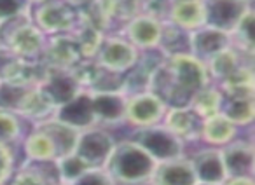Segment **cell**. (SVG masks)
<instances>
[{"label":"cell","mask_w":255,"mask_h":185,"mask_svg":"<svg viewBox=\"0 0 255 185\" xmlns=\"http://www.w3.org/2000/svg\"><path fill=\"white\" fill-rule=\"evenodd\" d=\"M156 161L133 140L116 142L103 170L116 185H147L156 168Z\"/></svg>","instance_id":"1"},{"label":"cell","mask_w":255,"mask_h":185,"mask_svg":"<svg viewBox=\"0 0 255 185\" xmlns=\"http://www.w3.org/2000/svg\"><path fill=\"white\" fill-rule=\"evenodd\" d=\"M131 140L138 143L156 163H164L185 156V142L163 124L135 129Z\"/></svg>","instance_id":"2"},{"label":"cell","mask_w":255,"mask_h":185,"mask_svg":"<svg viewBox=\"0 0 255 185\" xmlns=\"http://www.w3.org/2000/svg\"><path fill=\"white\" fill-rule=\"evenodd\" d=\"M168 105L152 91H142L129 94L126 98V115L124 122L131 124L135 129L149 128L163 122Z\"/></svg>","instance_id":"3"},{"label":"cell","mask_w":255,"mask_h":185,"mask_svg":"<svg viewBox=\"0 0 255 185\" xmlns=\"http://www.w3.org/2000/svg\"><path fill=\"white\" fill-rule=\"evenodd\" d=\"M116 145V138L107 129L93 126L79 133L74 154L79 156L89 168H103Z\"/></svg>","instance_id":"4"},{"label":"cell","mask_w":255,"mask_h":185,"mask_svg":"<svg viewBox=\"0 0 255 185\" xmlns=\"http://www.w3.org/2000/svg\"><path fill=\"white\" fill-rule=\"evenodd\" d=\"M96 58L102 68L124 74L136 67L138 49L124 37H110V39H102L96 51Z\"/></svg>","instance_id":"5"},{"label":"cell","mask_w":255,"mask_h":185,"mask_svg":"<svg viewBox=\"0 0 255 185\" xmlns=\"http://www.w3.org/2000/svg\"><path fill=\"white\" fill-rule=\"evenodd\" d=\"M205 2L206 26L233 33L240 19L252 9L250 2L245 0H203Z\"/></svg>","instance_id":"6"},{"label":"cell","mask_w":255,"mask_h":185,"mask_svg":"<svg viewBox=\"0 0 255 185\" xmlns=\"http://www.w3.org/2000/svg\"><path fill=\"white\" fill-rule=\"evenodd\" d=\"M231 44H233L231 33H226L222 30L212 28V26L206 25L191 32L187 37L189 53L198 58V60H201L203 63H206L210 58L219 54L226 47H229Z\"/></svg>","instance_id":"7"},{"label":"cell","mask_w":255,"mask_h":185,"mask_svg":"<svg viewBox=\"0 0 255 185\" xmlns=\"http://www.w3.org/2000/svg\"><path fill=\"white\" fill-rule=\"evenodd\" d=\"M126 94L123 91H95L91 92V105L95 124L116 126L124 122L126 115Z\"/></svg>","instance_id":"8"},{"label":"cell","mask_w":255,"mask_h":185,"mask_svg":"<svg viewBox=\"0 0 255 185\" xmlns=\"http://www.w3.org/2000/svg\"><path fill=\"white\" fill-rule=\"evenodd\" d=\"M220 156L229 177H254L255 154L254 145L248 140H233L227 145L220 147Z\"/></svg>","instance_id":"9"},{"label":"cell","mask_w":255,"mask_h":185,"mask_svg":"<svg viewBox=\"0 0 255 185\" xmlns=\"http://www.w3.org/2000/svg\"><path fill=\"white\" fill-rule=\"evenodd\" d=\"M189 161L192 164L198 184L222 185L226 182L227 175L222 163V156H220V149L206 147V149H201L192 154Z\"/></svg>","instance_id":"10"},{"label":"cell","mask_w":255,"mask_h":185,"mask_svg":"<svg viewBox=\"0 0 255 185\" xmlns=\"http://www.w3.org/2000/svg\"><path fill=\"white\" fill-rule=\"evenodd\" d=\"M54 119L72 126L77 131H84L93 128L95 124V114H93L91 94L89 92H79L70 101L54 108Z\"/></svg>","instance_id":"11"},{"label":"cell","mask_w":255,"mask_h":185,"mask_svg":"<svg viewBox=\"0 0 255 185\" xmlns=\"http://www.w3.org/2000/svg\"><path fill=\"white\" fill-rule=\"evenodd\" d=\"M39 91L49 101L51 107L56 108L77 96L81 92V88H79V81L74 74L67 70H56L44 79Z\"/></svg>","instance_id":"12"},{"label":"cell","mask_w":255,"mask_h":185,"mask_svg":"<svg viewBox=\"0 0 255 185\" xmlns=\"http://www.w3.org/2000/svg\"><path fill=\"white\" fill-rule=\"evenodd\" d=\"M201 122L203 119L189 105H184V107H168L161 124L184 142H189V140H199Z\"/></svg>","instance_id":"13"},{"label":"cell","mask_w":255,"mask_h":185,"mask_svg":"<svg viewBox=\"0 0 255 185\" xmlns=\"http://www.w3.org/2000/svg\"><path fill=\"white\" fill-rule=\"evenodd\" d=\"M150 185H196L194 170L189 157L182 156L177 159L157 163L150 177Z\"/></svg>","instance_id":"14"},{"label":"cell","mask_w":255,"mask_h":185,"mask_svg":"<svg viewBox=\"0 0 255 185\" xmlns=\"http://www.w3.org/2000/svg\"><path fill=\"white\" fill-rule=\"evenodd\" d=\"M163 23L150 16H136L126 26V37L136 49H156L163 37Z\"/></svg>","instance_id":"15"},{"label":"cell","mask_w":255,"mask_h":185,"mask_svg":"<svg viewBox=\"0 0 255 185\" xmlns=\"http://www.w3.org/2000/svg\"><path fill=\"white\" fill-rule=\"evenodd\" d=\"M35 23L40 32H65L74 26V11L65 4L47 0L35 11Z\"/></svg>","instance_id":"16"},{"label":"cell","mask_w":255,"mask_h":185,"mask_svg":"<svg viewBox=\"0 0 255 185\" xmlns=\"http://www.w3.org/2000/svg\"><path fill=\"white\" fill-rule=\"evenodd\" d=\"M238 129H240L238 126H234L222 112H219V114L203 119L199 140H203L208 147L220 149L238 138Z\"/></svg>","instance_id":"17"},{"label":"cell","mask_w":255,"mask_h":185,"mask_svg":"<svg viewBox=\"0 0 255 185\" xmlns=\"http://www.w3.org/2000/svg\"><path fill=\"white\" fill-rule=\"evenodd\" d=\"M170 23L189 33L205 26V2L203 0H177L170 9Z\"/></svg>","instance_id":"18"},{"label":"cell","mask_w":255,"mask_h":185,"mask_svg":"<svg viewBox=\"0 0 255 185\" xmlns=\"http://www.w3.org/2000/svg\"><path fill=\"white\" fill-rule=\"evenodd\" d=\"M37 128L42 129L51 138L54 149H56L58 159L74 154L75 145H77V140H79V133L81 131H77L75 128H72V126L65 124V122L58 121V119H54V117L40 121L39 124H37Z\"/></svg>","instance_id":"19"},{"label":"cell","mask_w":255,"mask_h":185,"mask_svg":"<svg viewBox=\"0 0 255 185\" xmlns=\"http://www.w3.org/2000/svg\"><path fill=\"white\" fill-rule=\"evenodd\" d=\"M220 112L238 128L250 126L255 117L254 96H224Z\"/></svg>","instance_id":"20"},{"label":"cell","mask_w":255,"mask_h":185,"mask_svg":"<svg viewBox=\"0 0 255 185\" xmlns=\"http://www.w3.org/2000/svg\"><path fill=\"white\" fill-rule=\"evenodd\" d=\"M241 54L243 53L231 44L229 47L220 51L219 54L210 58L205 63L206 70H208V75L210 77H215L217 81H220V82L226 81L231 74H234V72L241 67Z\"/></svg>","instance_id":"21"},{"label":"cell","mask_w":255,"mask_h":185,"mask_svg":"<svg viewBox=\"0 0 255 185\" xmlns=\"http://www.w3.org/2000/svg\"><path fill=\"white\" fill-rule=\"evenodd\" d=\"M23 150L26 154V159L33 163H42V161H56V149H54L51 138L35 126L32 133L23 142Z\"/></svg>","instance_id":"22"},{"label":"cell","mask_w":255,"mask_h":185,"mask_svg":"<svg viewBox=\"0 0 255 185\" xmlns=\"http://www.w3.org/2000/svg\"><path fill=\"white\" fill-rule=\"evenodd\" d=\"M224 101V94L220 91V88L208 84L206 88H203L201 91H198L192 96V100L189 101V107L196 112L201 119H206L210 115H215L220 112Z\"/></svg>","instance_id":"23"},{"label":"cell","mask_w":255,"mask_h":185,"mask_svg":"<svg viewBox=\"0 0 255 185\" xmlns=\"http://www.w3.org/2000/svg\"><path fill=\"white\" fill-rule=\"evenodd\" d=\"M28 86L16 81H0V110L4 112H19L30 92Z\"/></svg>","instance_id":"24"},{"label":"cell","mask_w":255,"mask_h":185,"mask_svg":"<svg viewBox=\"0 0 255 185\" xmlns=\"http://www.w3.org/2000/svg\"><path fill=\"white\" fill-rule=\"evenodd\" d=\"M233 35H236L238 39V49L241 53L252 54V49H254V11L252 9H248L247 14L240 19L236 28L231 33V37Z\"/></svg>","instance_id":"25"},{"label":"cell","mask_w":255,"mask_h":185,"mask_svg":"<svg viewBox=\"0 0 255 185\" xmlns=\"http://www.w3.org/2000/svg\"><path fill=\"white\" fill-rule=\"evenodd\" d=\"M56 163H58V170H60L61 184H65V185H70L75 178H79L84 171L89 170L88 164L79 156H75V154L60 157V159H56Z\"/></svg>","instance_id":"26"},{"label":"cell","mask_w":255,"mask_h":185,"mask_svg":"<svg viewBox=\"0 0 255 185\" xmlns=\"http://www.w3.org/2000/svg\"><path fill=\"white\" fill-rule=\"evenodd\" d=\"M21 136V122L11 112L0 110V143H9L16 142Z\"/></svg>","instance_id":"27"},{"label":"cell","mask_w":255,"mask_h":185,"mask_svg":"<svg viewBox=\"0 0 255 185\" xmlns=\"http://www.w3.org/2000/svg\"><path fill=\"white\" fill-rule=\"evenodd\" d=\"M30 0H0V23L30 14Z\"/></svg>","instance_id":"28"},{"label":"cell","mask_w":255,"mask_h":185,"mask_svg":"<svg viewBox=\"0 0 255 185\" xmlns=\"http://www.w3.org/2000/svg\"><path fill=\"white\" fill-rule=\"evenodd\" d=\"M70 185H116L103 168H89Z\"/></svg>","instance_id":"29"},{"label":"cell","mask_w":255,"mask_h":185,"mask_svg":"<svg viewBox=\"0 0 255 185\" xmlns=\"http://www.w3.org/2000/svg\"><path fill=\"white\" fill-rule=\"evenodd\" d=\"M12 171V152L9 145L0 143V185H4V182L9 178Z\"/></svg>","instance_id":"30"},{"label":"cell","mask_w":255,"mask_h":185,"mask_svg":"<svg viewBox=\"0 0 255 185\" xmlns=\"http://www.w3.org/2000/svg\"><path fill=\"white\" fill-rule=\"evenodd\" d=\"M222 185H255L254 177H229Z\"/></svg>","instance_id":"31"},{"label":"cell","mask_w":255,"mask_h":185,"mask_svg":"<svg viewBox=\"0 0 255 185\" xmlns=\"http://www.w3.org/2000/svg\"><path fill=\"white\" fill-rule=\"evenodd\" d=\"M32 2H37V4H44V2H47V0H30V4Z\"/></svg>","instance_id":"32"},{"label":"cell","mask_w":255,"mask_h":185,"mask_svg":"<svg viewBox=\"0 0 255 185\" xmlns=\"http://www.w3.org/2000/svg\"><path fill=\"white\" fill-rule=\"evenodd\" d=\"M196 185H213V184H196Z\"/></svg>","instance_id":"33"},{"label":"cell","mask_w":255,"mask_h":185,"mask_svg":"<svg viewBox=\"0 0 255 185\" xmlns=\"http://www.w3.org/2000/svg\"><path fill=\"white\" fill-rule=\"evenodd\" d=\"M245 2H250V4H252V0H245Z\"/></svg>","instance_id":"34"},{"label":"cell","mask_w":255,"mask_h":185,"mask_svg":"<svg viewBox=\"0 0 255 185\" xmlns=\"http://www.w3.org/2000/svg\"><path fill=\"white\" fill-rule=\"evenodd\" d=\"M61 185H65V184H61Z\"/></svg>","instance_id":"35"},{"label":"cell","mask_w":255,"mask_h":185,"mask_svg":"<svg viewBox=\"0 0 255 185\" xmlns=\"http://www.w3.org/2000/svg\"><path fill=\"white\" fill-rule=\"evenodd\" d=\"M147 185H150V184H147Z\"/></svg>","instance_id":"36"}]
</instances>
